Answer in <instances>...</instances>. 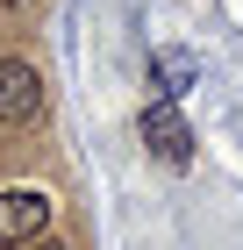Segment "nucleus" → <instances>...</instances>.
Wrapping results in <instances>:
<instances>
[{
	"label": "nucleus",
	"instance_id": "6",
	"mask_svg": "<svg viewBox=\"0 0 243 250\" xmlns=\"http://www.w3.org/2000/svg\"><path fill=\"white\" fill-rule=\"evenodd\" d=\"M0 7H7V15H15V7H29V0H0Z\"/></svg>",
	"mask_w": 243,
	"mask_h": 250
},
{
	"label": "nucleus",
	"instance_id": "3",
	"mask_svg": "<svg viewBox=\"0 0 243 250\" xmlns=\"http://www.w3.org/2000/svg\"><path fill=\"white\" fill-rule=\"evenodd\" d=\"M143 150L157 157V165H186V157H193V129L179 122V107H172V100L143 107Z\"/></svg>",
	"mask_w": 243,
	"mask_h": 250
},
{
	"label": "nucleus",
	"instance_id": "1",
	"mask_svg": "<svg viewBox=\"0 0 243 250\" xmlns=\"http://www.w3.org/2000/svg\"><path fill=\"white\" fill-rule=\"evenodd\" d=\"M43 107H50L43 64L22 58V50H0V129H36Z\"/></svg>",
	"mask_w": 243,
	"mask_h": 250
},
{
	"label": "nucleus",
	"instance_id": "4",
	"mask_svg": "<svg viewBox=\"0 0 243 250\" xmlns=\"http://www.w3.org/2000/svg\"><path fill=\"white\" fill-rule=\"evenodd\" d=\"M193 79H200V58H193V50H150V86L165 100L193 93Z\"/></svg>",
	"mask_w": 243,
	"mask_h": 250
},
{
	"label": "nucleus",
	"instance_id": "5",
	"mask_svg": "<svg viewBox=\"0 0 243 250\" xmlns=\"http://www.w3.org/2000/svg\"><path fill=\"white\" fill-rule=\"evenodd\" d=\"M22 250H72V243H57V236H36V243H22Z\"/></svg>",
	"mask_w": 243,
	"mask_h": 250
},
{
	"label": "nucleus",
	"instance_id": "2",
	"mask_svg": "<svg viewBox=\"0 0 243 250\" xmlns=\"http://www.w3.org/2000/svg\"><path fill=\"white\" fill-rule=\"evenodd\" d=\"M50 214H57V200L43 186H0V250L36 243V236L50 229Z\"/></svg>",
	"mask_w": 243,
	"mask_h": 250
}]
</instances>
